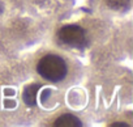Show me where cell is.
Listing matches in <instances>:
<instances>
[{
	"instance_id": "1",
	"label": "cell",
	"mask_w": 133,
	"mask_h": 127,
	"mask_svg": "<svg viewBox=\"0 0 133 127\" xmlns=\"http://www.w3.org/2000/svg\"><path fill=\"white\" fill-rule=\"evenodd\" d=\"M38 74L50 81H60L66 75V64L59 55H44L37 64Z\"/></svg>"
},
{
	"instance_id": "2",
	"label": "cell",
	"mask_w": 133,
	"mask_h": 127,
	"mask_svg": "<svg viewBox=\"0 0 133 127\" xmlns=\"http://www.w3.org/2000/svg\"><path fill=\"white\" fill-rule=\"evenodd\" d=\"M59 38L63 43L71 47H84L86 45L85 32L77 25H65L59 30Z\"/></svg>"
},
{
	"instance_id": "3",
	"label": "cell",
	"mask_w": 133,
	"mask_h": 127,
	"mask_svg": "<svg viewBox=\"0 0 133 127\" xmlns=\"http://www.w3.org/2000/svg\"><path fill=\"white\" fill-rule=\"evenodd\" d=\"M55 126H60V127H80L82 123H81V120L77 118V117H75V115H72V114H64V115H61V117H59L56 120H55V123H54Z\"/></svg>"
},
{
	"instance_id": "4",
	"label": "cell",
	"mask_w": 133,
	"mask_h": 127,
	"mask_svg": "<svg viewBox=\"0 0 133 127\" xmlns=\"http://www.w3.org/2000/svg\"><path fill=\"white\" fill-rule=\"evenodd\" d=\"M38 89H39V85L38 84H31L29 85L25 92H24V101L26 105L29 106H34L37 104V93H38Z\"/></svg>"
},
{
	"instance_id": "5",
	"label": "cell",
	"mask_w": 133,
	"mask_h": 127,
	"mask_svg": "<svg viewBox=\"0 0 133 127\" xmlns=\"http://www.w3.org/2000/svg\"><path fill=\"white\" fill-rule=\"evenodd\" d=\"M107 3L112 8H123L124 5H128L129 0H107Z\"/></svg>"
},
{
	"instance_id": "6",
	"label": "cell",
	"mask_w": 133,
	"mask_h": 127,
	"mask_svg": "<svg viewBox=\"0 0 133 127\" xmlns=\"http://www.w3.org/2000/svg\"><path fill=\"white\" fill-rule=\"evenodd\" d=\"M111 126H112V127H115V126H123V127H128V124H127V123H121V122H119V123H112Z\"/></svg>"
}]
</instances>
